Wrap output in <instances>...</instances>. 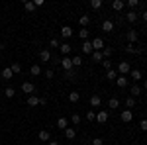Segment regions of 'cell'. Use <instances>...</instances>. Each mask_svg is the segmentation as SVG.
Listing matches in <instances>:
<instances>
[{"mask_svg": "<svg viewBox=\"0 0 147 145\" xmlns=\"http://www.w3.org/2000/svg\"><path fill=\"white\" fill-rule=\"evenodd\" d=\"M102 32H106V34L114 32V22L112 20H104V22H102Z\"/></svg>", "mask_w": 147, "mask_h": 145, "instance_id": "cell-8", "label": "cell"}, {"mask_svg": "<svg viewBox=\"0 0 147 145\" xmlns=\"http://www.w3.org/2000/svg\"><path fill=\"white\" fill-rule=\"evenodd\" d=\"M59 65L63 67V71H71V69H75V67H73V61H71V57H63Z\"/></svg>", "mask_w": 147, "mask_h": 145, "instance_id": "cell-5", "label": "cell"}, {"mask_svg": "<svg viewBox=\"0 0 147 145\" xmlns=\"http://www.w3.org/2000/svg\"><path fill=\"white\" fill-rule=\"evenodd\" d=\"M47 145H59V143H57V141H49Z\"/></svg>", "mask_w": 147, "mask_h": 145, "instance_id": "cell-50", "label": "cell"}, {"mask_svg": "<svg viewBox=\"0 0 147 145\" xmlns=\"http://www.w3.org/2000/svg\"><path fill=\"white\" fill-rule=\"evenodd\" d=\"M86 120H88V122H94V120H96V114H94V110H88V112H86Z\"/></svg>", "mask_w": 147, "mask_h": 145, "instance_id": "cell-42", "label": "cell"}, {"mask_svg": "<svg viewBox=\"0 0 147 145\" xmlns=\"http://www.w3.org/2000/svg\"><path fill=\"white\" fill-rule=\"evenodd\" d=\"M0 77L4 78V80H10V78H14V73L10 71V67H6V69L0 71Z\"/></svg>", "mask_w": 147, "mask_h": 145, "instance_id": "cell-14", "label": "cell"}, {"mask_svg": "<svg viewBox=\"0 0 147 145\" xmlns=\"http://www.w3.org/2000/svg\"><path fill=\"white\" fill-rule=\"evenodd\" d=\"M0 49H2V45H0Z\"/></svg>", "mask_w": 147, "mask_h": 145, "instance_id": "cell-52", "label": "cell"}, {"mask_svg": "<svg viewBox=\"0 0 147 145\" xmlns=\"http://www.w3.org/2000/svg\"><path fill=\"white\" fill-rule=\"evenodd\" d=\"M92 145H102V139H100V137H96V139L92 141Z\"/></svg>", "mask_w": 147, "mask_h": 145, "instance_id": "cell-49", "label": "cell"}, {"mask_svg": "<svg viewBox=\"0 0 147 145\" xmlns=\"http://www.w3.org/2000/svg\"><path fill=\"white\" fill-rule=\"evenodd\" d=\"M125 20H127L129 24H136L137 20H139V14H137L136 10H129L127 14H125Z\"/></svg>", "mask_w": 147, "mask_h": 145, "instance_id": "cell-6", "label": "cell"}, {"mask_svg": "<svg viewBox=\"0 0 147 145\" xmlns=\"http://www.w3.org/2000/svg\"><path fill=\"white\" fill-rule=\"evenodd\" d=\"M118 75H122V77H127L129 75V71H131V65L127 63V61H122V63H118Z\"/></svg>", "mask_w": 147, "mask_h": 145, "instance_id": "cell-1", "label": "cell"}, {"mask_svg": "<svg viewBox=\"0 0 147 145\" xmlns=\"http://www.w3.org/2000/svg\"><path fill=\"white\" fill-rule=\"evenodd\" d=\"M100 104H102L100 94H92V96H90V106H92V108H100Z\"/></svg>", "mask_w": 147, "mask_h": 145, "instance_id": "cell-11", "label": "cell"}, {"mask_svg": "<svg viewBox=\"0 0 147 145\" xmlns=\"http://www.w3.org/2000/svg\"><path fill=\"white\" fill-rule=\"evenodd\" d=\"M28 106L30 108H35V106H39V96H35V94H32V96H28Z\"/></svg>", "mask_w": 147, "mask_h": 145, "instance_id": "cell-13", "label": "cell"}, {"mask_svg": "<svg viewBox=\"0 0 147 145\" xmlns=\"http://www.w3.org/2000/svg\"><path fill=\"white\" fill-rule=\"evenodd\" d=\"M47 104V98H43V96H41V98H39V106H45Z\"/></svg>", "mask_w": 147, "mask_h": 145, "instance_id": "cell-48", "label": "cell"}, {"mask_svg": "<svg viewBox=\"0 0 147 145\" xmlns=\"http://www.w3.org/2000/svg\"><path fill=\"white\" fill-rule=\"evenodd\" d=\"M127 82H129V78H127V77H122V75L116 78V84H118L120 88H125V86H127Z\"/></svg>", "mask_w": 147, "mask_h": 145, "instance_id": "cell-16", "label": "cell"}, {"mask_svg": "<svg viewBox=\"0 0 147 145\" xmlns=\"http://www.w3.org/2000/svg\"><path fill=\"white\" fill-rule=\"evenodd\" d=\"M92 41L90 39H86V41H82V53H86V55H92Z\"/></svg>", "mask_w": 147, "mask_h": 145, "instance_id": "cell-10", "label": "cell"}, {"mask_svg": "<svg viewBox=\"0 0 147 145\" xmlns=\"http://www.w3.org/2000/svg\"><path fill=\"white\" fill-rule=\"evenodd\" d=\"M90 8L92 10H100L102 8V0H90Z\"/></svg>", "mask_w": 147, "mask_h": 145, "instance_id": "cell-33", "label": "cell"}, {"mask_svg": "<svg viewBox=\"0 0 147 145\" xmlns=\"http://www.w3.org/2000/svg\"><path fill=\"white\" fill-rule=\"evenodd\" d=\"M92 63H102L104 61V57H102V51H92Z\"/></svg>", "mask_w": 147, "mask_h": 145, "instance_id": "cell-20", "label": "cell"}, {"mask_svg": "<svg viewBox=\"0 0 147 145\" xmlns=\"http://www.w3.org/2000/svg\"><path fill=\"white\" fill-rule=\"evenodd\" d=\"M57 127L65 132V129L69 127V120H67V118H59V120H57Z\"/></svg>", "mask_w": 147, "mask_h": 145, "instance_id": "cell-18", "label": "cell"}, {"mask_svg": "<svg viewBox=\"0 0 147 145\" xmlns=\"http://www.w3.org/2000/svg\"><path fill=\"white\" fill-rule=\"evenodd\" d=\"M37 137H39V141H49L51 139V134H49V129H41L37 134Z\"/></svg>", "mask_w": 147, "mask_h": 145, "instance_id": "cell-17", "label": "cell"}, {"mask_svg": "<svg viewBox=\"0 0 147 145\" xmlns=\"http://www.w3.org/2000/svg\"><path fill=\"white\" fill-rule=\"evenodd\" d=\"M102 67L106 69V71H110V69H112V63H110V59H104V61H102Z\"/></svg>", "mask_w": 147, "mask_h": 145, "instance_id": "cell-43", "label": "cell"}, {"mask_svg": "<svg viewBox=\"0 0 147 145\" xmlns=\"http://www.w3.org/2000/svg\"><path fill=\"white\" fill-rule=\"evenodd\" d=\"M129 77H131V80H141V71H139V69H131V71H129Z\"/></svg>", "mask_w": 147, "mask_h": 145, "instance_id": "cell-19", "label": "cell"}, {"mask_svg": "<svg viewBox=\"0 0 147 145\" xmlns=\"http://www.w3.org/2000/svg\"><path fill=\"white\" fill-rule=\"evenodd\" d=\"M10 71L14 75H18V73H22V65L20 63H10Z\"/></svg>", "mask_w": 147, "mask_h": 145, "instance_id": "cell-30", "label": "cell"}, {"mask_svg": "<svg viewBox=\"0 0 147 145\" xmlns=\"http://www.w3.org/2000/svg\"><path fill=\"white\" fill-rule=\"evenodd\" d=\"M139 16H141V20H143V22H147V10H143Z\"/></svg>", "mask_w": 147, "mask_h": 145, "instance_id": "cell-46", "label": "cell"}, {"mask_svg": "<svg viewBox=\"0 0 147 145\" xmlns=\"http://www.w3.org/2000/svg\"><path fill=\"white\" fill-rule=\"evenodd\" d=\"M45 77L47 78H53V77H55V71H53V69H47V71H45Z\"/></svg>", "mask_w": 147, "mask_h": 145, "instance_id": "cell-44", "label": "cell"}, {"mask_svg": "<svg viewBox=\"0 0 147 145\" xmlns=\"http://www.w3.org/2000/svg\"><path fill=\"white\" fill-rule=\"evenodd\" d=\"M134 106H136V98L127 96V98H125V108H134Z\"/></svg>", "mask_w": 147, "mask_h": 145, "instance_id": "cell-38", "label": "cell"}, {"mask_svg": "<svg viewBox=\"0 0 147 145\" xmlns=\"http://www.w3.org/2000/svg\"><path fill=\"white\" fill-rule=\"evenodd\" d=\"M96 122H98V123H106V122H108V112L100 110L98 114H96Z\"/></svg>", "mask_w": 147, "mask_h": 145, "instance_id": "cell-12", "label": "cell"}, {"mask_svg": "<svg viewBox=\"0 0 147 145\" xmlns=\"http://www.w3.org/2000/svg\"><path fill=\"white\" fill-rule=\"evenodd\" d=\"M0 90H2V88H0Z\"/></svg>", "mask_w": 147, "mask_h": 145, "instance_id": "cell-53", "label": "cell"}, {"mask_svg": "<svg viewBox=\"0 0 147 145\" xmlns=\"http://www.w3.org/2000/svg\"><path fill=\"white\" fill-rule=\"evenodd\" d=\"M118 106H120V100H118L116 96H112V98L108 100V108H110V110H116Z\"/></svg>", "mask_w": 147, "mask_h": 145, "instance_id": "cell-23", "label": "cell"}, {"mask_svg": "<svg viewBox=\"0 0 147 145\" xmlns=\"http://www.w3.org/2000/svg\"><path fill=\"white\" fill-rule=\"evenodd\" d=\"M71 49H73V47H71L69 43H65V41H63V43H59V51L63 53V57H67L69 53H71Z\"/></svg>", "mask_w": 147, "mask_h": 145, "instance_id": "cell-15", "label": "cell"}, {"mask_svg": "<svg viewBox=\"0 0 147 145\" xmlns=\"http://www.w3.org/2000/svg\"><path fill=\"white\" fill-rule=\"evenodd\" d=\"M79 24L82 26V28H86V26L90 24V16H86V14H82V16L79 18Z\"/></svg>", "mask_w": 147, "mask_h": 145, "instance_id": "cell-25", "label": "cell"}, {"mask_svg": "<svg viewBox=\"0 0 147 145\" xmlns=\"http://www.w3.org/2000/svg\"><path fill=\"white\" fill-rule=\"evenodd\" d=\"M120 120L124 123H129L131 120H134V114H131V110H122V114H120Z\"/></svg>", "mask_w": 147, "mask_h": 145, "instance_id": "cell-4", "label": "cell"}, {"mask_svg": "<svg viewBox=\"0 0 147 145\" xmlns=\"http://www.w3.org/2000/svg\"><path fill=\"white\" fill-rule=\"evenodd\" d=\"M125 4L129 6V10H134V8H137V6H139V0H127Z\"/></svg>", "mask_w": 147, "mask_h": 145, "instance_id": "cell-40", "label": "cell"}, {"mask_svg": "<svg viewBox=\"0 0 147 145\" xmlns=\"http://www.w3.org/2000/svg\"><path fill=\"white\" fill-rule=\"evenodd\" d=\"M71 122H73V125H79V123H80V116L77 114V112L71 116Z\"/></svg>", "mask_w": 147, "mask_h": 145, "instance_id": "cell-39", "label": "cell"}, {"mask_svg": "<svg viewBox=\"0 0 147 145\" xmlns=\"http://www.w3.org/2000/svg\"><path fill=\"white\" fill-rule=\"evenodd\" d=\"M125 39H127V43H136L137 39H139V34H137L136 30H125Z\"/></svg>", "mask_w": 147, "mask_h": 145, "instance_id": "cell-2", "label": "cell"}, {"mask_svg": "<svg viewBox=\"0 0 147 145\" xmlns=\"http://www.w3.org/2000/svg\"><path fill=\"white\" fill-rule=\"evenodd\" d=\"M139 127H141V132H147V120H141L139 122Z\"/></svg>", "mask_w": 147, "mask_h": 145, "instance_id": "cell-45", "label": "cell"}, {"mask_svg": "<svg viewBox=\"0 0 147 145\" xmlns=\"http://www.w3.org/2000/svg\"><path fill=\"white\" fill-rule=\"evenodd\" d=\"M30 75H32V77H39V75H41V67H39V65H32Z\"/></svg>", "mask_w": 147, "mask_h": 145, "instance_id": "cell-26", "label": "cell"}, {"mask_svg": "<svg viewBox=\"0 0 147 145\" xmlns=\"http://www.w3.org/2000/svg\"><path fill=\"white\" fill-rule=\"evenodd\" d=\"M125 51H127V53H141L143 49H137V47H134L131 43H127L125 45Z\"/></svg>", "mask_w": 147, "mask_h": 145, "instance_id": "cell-32", "label": "cell"}, {"mask_svg": "<svg viewBox=\"0 0 147 145\" xmlns=\"http://www.w3.org/2000/svg\"><path fill=\"white\" fill-rule=\"evenodd\" d=\"M88 35H90V34H88V30H86V28H82V30L79 32V37H80V39H84V41L88 39Z\"/></svg>", "mask_w": 147, "mask_h": 145, "instance_id": "cell-36", "label": "cell"}, {"mask_svg": "<svg viewBox=\"0 0 147 145\" xmlns=\"http://www.w3.org/2000/svg\"><path fill=\"white\" fill-rule=\"evenodd\" d=\"M124 6H125V2H124V0H114V2H112V8H114L116 12H120L122 8H124Z\"/></svg>", "mask_w": 147, "mask_h": 145, "instance_id": "cell-24", "label": "cell"}, {"mask_svg": "<svg viewBox=\"0 0 147 145\" xmlns=\"http://www.w3.org/2000/svg\"><path fill=\"white\" fill-rule=\"evenodd\" d=\"M22 90L28 94V96H32V94L35 92V84H34V82H30V80H26V82L22 84Z\"/></svg>", "mask_w": 147, "mask_h": 145, "instance_id": "cell-3", "label": "cell"}, {"mask_svg": "<svg viewBox=\"0 0 147 145\" xmlns=\"http://www.w3.org/2000/svg\"><path fill=\"white\" fill-rule=\"evenodd\" d=\"M71 61H73V67H75V69H79L80 65H82V57H80V55H75Z\"/></svg>", "mask_w": 147, "mask_h": 145, "instance_id": "cell-31", "label": "cell"}, {"mask_svg": "<svg viewBox=\"0 0 147 145\" xmlns=\"http://www.w3.org/2000/svg\"><path fill=\"white\" fill-rule=\"evenodd\" d=\"M110 55H112V47H104V51H102V57H104V59H110Z\"/></svg>", "mask_w": 147, "mask_h": 145, "instance_id": "cell-41", "label": "cell"}, {"mask_svg": "<svg viewBox=\"0 0 147 145\" xmlns=\"http://www.w3.org/2000/svg\"><path fill=\"white\" fill-rule=\"evenodd\" d=\"M75 135H77V129H75V127H67V129H65V137H67V139H75Z\"/></svg>", "mask_w": 147, "mask_h": 145, "instance_id": "cell-28", "label": "cell"}, {"mask_svg": "<svg viewBox=\"0 0 147 145\" xmlns=\"http://www.w3.org/2000/svg\"><path fill=\"white\" fill-rule=\"evenodd\" d=\"M79 100H80V94L77 92V90H73V92L69 94V102H73V104H75V102H79Z\"/></svg>", "mask_w": 147, "mask_h": 145, "instance_id": "cell-29", "label": "cell"}, {"mask_svg": "<svg viewBox=\"0 0 147 145\" xmlns=\"http://www.w3.org/2000/svg\"><path fill=\"white\" fill-rule=\"evenodd\" d=\"M49 45H51V47H59V41H57V39H51Z\"/></svg>", "mask_w": 147, "mask_h": 145, "instance_id": "cell-47", "label": "cell"}, {"mask_svg": "<svg viewBox=\"0 0 147 145\" xmlns=\"http://www.w3.org/2000/svg\"><path fill=\"white\" fill-rule=\"evenodd\" d=\"M102 47H104V39H102V37H94V39H92V49H94V51H100Z\"/></svg>", "mask_w": 147, "mask_h": 145, "instance_id": "cell-9", "label": "cell"}, {"mask_svg": "<svg viewBox=\"0 0 147 145\" xmlns=\"http://www.w3.org/2000/svg\"><path fill=\"white\" fill-rule=\"evenodd\" d=\"M61 35H63L65 39H69V37L73 35V30H71L69 26H63V28H61Z\"/></svg>", "mask_w": 147, "mask_h": 145, "instance_id": "cell-22", "label": "cell"}, {"mask_svg": "<svg viewBox=\"0 0 147 145\" xmlns=\"http://www.w3.org/2000/svg\"><path fill=\"white\" fill-rule=\"evenodd\" d=\"M75 77H77V69H71V71H65V78H71V80H73Z\"/></svg>", "mask_w": 147, "mask_h": 145, "instance_id": "cell-37", "label": "cell"}, {"mask_svg": "<svg viewBox=\"0 0 147 145\" xmlns=\"http://www.w3.org/2000/svg\"><path fill=\"white\" fill-rule=\"evenodd\" d=\"M4 96H6V98H14V96H16V90L12 88V86H8V88L4 90Z\"/></svg>", "mask_w": 147, "mask_h": 145, "instance_id": "cell-34", "label": "cell"}, {"mask_svg": "<svg viewBox=\"0 0 147 145\" xmlns=\"http://www.w3.org/2000/svg\"><path fill=\"white\" fill-rule=\"evenodd\" d=\"M24 8H26V12H34L35 10V4L28 0V2H24Z\"/></svg>", "mask_w": 147, "mask_h": 145, "instance_id": "cell-35", "label": "cell"}, {"mask_svg": "<svg viewBox=\"0 0 147 145\" xmlns=\"http://www.w3.org/2000/svg\"><path fill=\"white\" fill-rule=\"evenodd\" d=\"M129 94H131V98H137V96L141 94V86H139V84H134V86L129 88Z\"/></svg>", "mask_w": 147, "mask_h": 145, "instance_id": "cell-21", "label": "cell"}, {"mask_svg": "<svg viewBox=\"0 0 147 145\" xmlns=\"http://www.w3.org/2000/svg\"><path fill=\"white\" fill-rule=\"evenodd\" d=\"M143 88H145V90H147V80H145V82H143Z\"/></svg>", "mask_w": 147, "mask_h": 145, "instance_id": "cell-51", "label": "cell"}, {"mask_svg": "<svg viewBox=\"0 0 147 145\" xmlns=\"http://www.w3.org/2000/svg\"><path fill=\"white\" fill-rule=\"evenodd\" d=\"M51 51H49V49H41V51H39V59H41V63H47V61H51Z\"/></svg>", "mask_w": 147, "mask_h": 145, "instance_id": "cell-7", "label": "cell"}, {"mask_svg": "<svg viewBox=\"0 0 147 145\" xmlns=\"http://www.w3.org/2000/svg\"><path fill=\"white\" fill-rule=\"evenodd\" d=\"M106 78H108V80H116V78H118V71H116V69L106 71Z\"/></svg>", "mask_w": 147, "mask_h": 145, "instance_id": "cell-27", "label": "cell"}]
</instances>
